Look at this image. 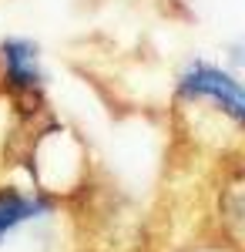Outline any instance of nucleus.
Listing matches in <instances>:
<instances>
[{
  "label": "nucleus",
  "instance_id": "nucleus-2",
  "mask_svg": "<svg viewBox=\"0 0 245 252\" xmlns=\"http://www.w3.org/2000/svg\"><path fill=\"white\" fill-rule=\"evenodd\" d=\"M178 94L188 101H212L225 118H232L239 128H245V88L228 71L195 61L178 78Z\"/></svg>",
  "mask_w": 245,
  "mask_h": 252
},
{
  "label": "nucleus",
  "instance_id": "nucleus-3",
  "mask_svg": "<svg viewBox=\"0 0 245 252\" xmlns=\"http://www.w3.org/2000/svg\"><path fill=\"white\" fill-rule=\"evenodd\" d=\"M51 212V198L40 192H24L17 185H0V239L20 229L24 222Z\"/></svg>",
  "mask_w": 245,
  "mask_h": 252
},
{
  "label": "nucleus",
  "instance_id": "nucleus-1",
  "mask_svg": "<svg viewBox=\"0 0 245 252\" xmlns=\"http://www.w3.org/2000/svg\"><path fill=\"white\" fill-rule=\"evenodd\" d=\"M0 94L14 104L24 121L44 111V67L40 47L31 37L0 40Z\"/></svg>",
  "mask_w": 245,
  "mask_h": 252
}]
</instances>
